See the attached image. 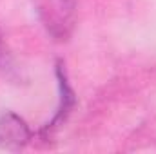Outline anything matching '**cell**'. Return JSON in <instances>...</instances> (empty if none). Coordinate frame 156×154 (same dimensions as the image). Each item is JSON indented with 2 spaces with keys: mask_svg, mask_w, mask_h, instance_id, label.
I'll use <instances>...</instances> for the list:
<instances>
[{
  "mask_svg": "<svg viewBox=\"0 0 156 154\" xmlns=\"http://www.w3.org/2000/svg\"><path fill=\"white\" fill-rule=\"evenodd\" d=\"M29 138V131L26 123L15 114L0 116V145L4 147H18L24 145Z\"/></svg>",
  "mask_w": 156,
  "mask_h": 154,
  "instance_id": "obj_1",
  "label": "cell"
},
{
  "mask_svg": "<svg viewBox=\"0 0 156 154\" xmlns=\"http://www.w3.org/2000/svg\"><path fill=\"white\" fill-rule=\"evenodd\" d=\"M58 82H60V91H62V105H60V111H58L56 120L62 118V116L71 109L73 100H75V98H73V91H71L69 85H67V80H66V76L62 75V69H58Z\"/></svg>",
  "mask_w": 156,
  "mask_h": 154,
  "instance_id": "obj_2",
  "label": "cell"
}]
</instances>
